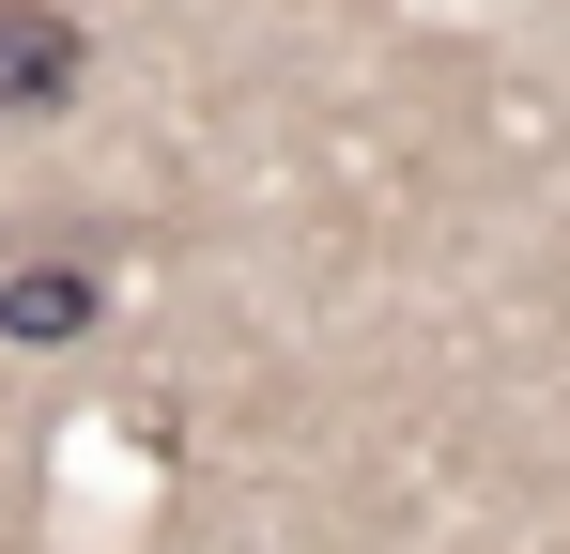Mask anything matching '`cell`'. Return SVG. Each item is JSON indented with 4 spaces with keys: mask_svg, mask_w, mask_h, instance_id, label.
<instances>
[{
    "mask_svg": "<svg viewBox=\"0 0 570 554\" xmlns=\"http://www.w3.org/2000/svg\"><path fill=\"white\" fill-rule=\"evenodd\" d=\"M94 92V31L62 0H0V123H47Z\"/></svg>",
    "mask_w": 570,
    "mask_h": 554,
    "instance_id": "6da1fadb",
    "label": "cell"
},
{
    "mask_svg": "<svg viewBox=\"0 0 570 554\" xmlns=\"http://www.w3.org/2000/svg\"><path fill=\"white\" fill-rule=\"evenodd\" d=\"M94 308H108V277H94V263H16V277H0V339H16V355L94 339Z\"/></svg>",
    "mask_w": 570,
    "mask_h": 554,
    "instance_id": "7a4b0ae2",
    "label": "cell"
}]
</instances>
